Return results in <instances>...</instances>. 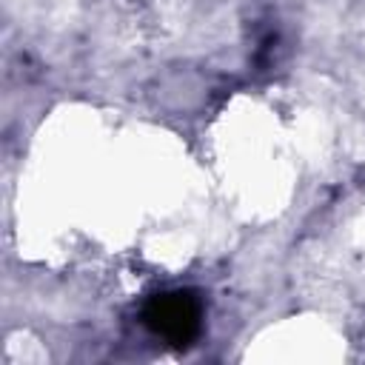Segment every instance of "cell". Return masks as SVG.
Listing matches in <instances>:
<instances>
[{"mask_svg":"<svg viewBox=\"0 0 365 365\" xmlns=\"http://www.w3.org/2000/svg\"><path fill=\"white\" fill-rule=\"evenodd\" d=\"M148 328L171 345H188L200 331V302L188 291L160 294L145 308Z\"/></svg>","mask_w":365,"mask_h":365,"instance_id":"6da1fadb","label":"cell"}]
</instances>
